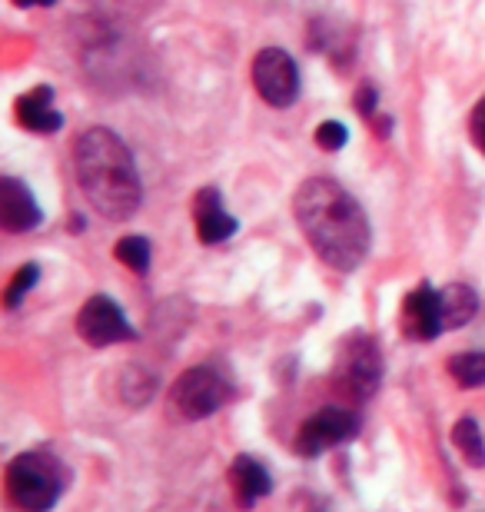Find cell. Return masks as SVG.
Segmentation results:
<instances>
[{
	"mask_svg": "<svg viewBox=\"0 0 485 512\" xmlns=\"http://www.w3.org/2000/svg\"><path fill=\"white\" fill-rule=\"evenodd\" d=\"M356 433H359V416L356 413L339 409V406H326L299 426L293 446H296L299 456L313 459V456L329 453V449L339 446V443H346V439H353Z\"/></svg>",
	"mask_w": 485,
	"mask_h": 512,
	"instance_id": "52a82bcc",
	"label": "cell"
},
{
	"mask_svg": "<svg viewBox=\"0 0 485 512\" xmlns=\"http://www.w3.org/2000/svg\"><path fill=\"white\" fill-rule=\"evenodd\" d=\"M17 7H50V4H57V0H14Z\"/></svg>",
	"mask_w": 485,
	"mask_h": 512,
	"instance_id": "7402d4cb",
	"label": "cell"
},
{
	"mask_svg": "<svg viewBox=\"0 0 485 512\" xmlns=\"http://www.w3.org/2000/svg\"><path fill=\"white\" fill-rule=\"evenodd\" d=\"M233 386L226 383V376L213 366H193L180 376L170 389V413L177 419H206L230 403Z\"/></svg>",
	"mask_w": 485,
	"mask_h": 512,
	"instance_id": "277c9868",
	"label": "cell"
},
{
	"mask_svg": "<svg viewBox=\"0 0 485 512\" xmlns=\"http://www.w3.org/2000/svg\"><path fill=\"white\" fill-rule=\"evenodd\" d=\"M439 306H442V323L446 330H459L466 326L479 310V296L472 293L466 283H449L446 290H439Z\"/></svg>",
	"mask_w": 485,
	"mask_h": 512,
	"instance_id": "5bb4252c",
	"label": "cell"
},
{
	"mask_svg": "<svg viewBox=\"0 0 485 512\" xmlns=\"http://www.w3.org/2000/svg\"><path fill=\"white\" fill-rule=\"evenodd\" d=\"M299 230L319 260L339 273L356 270L369 253V220L353 193H346L336 180L309 177L296 190L293 200Z\"/></svg>",
	"mask_w": 485,
	"mask_h": 512,
	"instance_id": "6da1fadb",
	"label": "cell"
},
{
	"mask_svg": "<svg viewBox=\"0 0 485 512\" xmlns=\"http://www.w3.org/2000/svg\"><path fill=\"white\" fill-rule=\"evenodd\" d=\"M193 223H196V237L203 243H223L236 233V217H230L226 203L216 187H203L193 200Z\"/></svg>",
	"mask_w": 485,
	"mask_h": 512,
	"instance_id": "8fae6325",
	"label": "cell"
},
{
	"mask_svg": "<svg viewBox=\"0 0 485 512\" xmlns=\"http://www.w3.org/2000/svg\"><path fill=\"white\" fill-rule=\"evenodd\" d=\"M356 107H359V114H363L369 120V127L379 120V100H376V90L373 87H359V94H356Z\"/></svg>",
	"mask_w": 485,
	"mask_h": 512,
	"instance_id": "ffe728a7",
	"label": "cell"
},
{
	"mask_svg": "<svg viewBox=\"0 0 485 512\" xmlns=\"http://www.w3.org/2000/svg\"><path fill=\"white\" fill-rule=\"evenodd\" d=\"M253 84L270 107H293L299 97V67L283 47H266L253 60Z\"/></svg>",
	"mask_w": 485,
	"mask_h": 512,
	"instance_id": "8992f818",
	"label": "cell"
},
{
	"mask_svg": "<svg viewBox=\"0 0 485 512\" xmlns=\"http://www.w3.org/2000/svg\"><path fill=\"white\" fill-rule=\"evenodd\" d=\"M469 130H472V143L485 153V97L472 110V120H469Z\"/></svg>",
	"mask_w": 485,
	"mask_h": 512,
	"instance_id": "44dd1931",
	"label": "cell"
},
{
	"mask_svg": "<svg viewBox=\"0 0 485 512\" xmlns=\"http://www.w3.org/2000/svg\"><path fill=\"white\" fill-rule=\"evenodd\" d=\"M449 373L462 389L485 386V353H459L449 360Z\"/></svg>",
	"mask_w": 485,
	"mask_h": 512,
	"instance_id": "2e32d148",
	"label": "cell"
},
{
	"mask_svg": "<svg viewBox=\"0 0 485 512\" xmlns=\"http://www.w3.org/2000/svg\"><path fill=\"white\" fill-rule=\"evenodd\" d=\"M452 443L459 446V453L466 456L469 466L482 469L485 466V439H482V429L472 416H462L456 426H452Z\"/></svg>",
	"mask_w": 485,
	"mask_h": 512,
	"instance_id": "9a60e30c",
	"label": "cell"
},
{
	"mask_svg": "<svg viewBox=\"0 0 485 512\" xmlns=\"http://www.w3.org/2000/svg\"><path fill=\"white\" fill-rule=\"evenodd\" d=\"M74 170L87 203L107 220H127L140 210L143 187L130 147L107 127H90L74 143Z\"/></svg>",
	"mask_w": 485,
	"mask_h": 512,
	"instance_id": "7a4b0ae2",
	"label": "cell"
},
{
	"mask_svg": "<svg viewBox=\"0 0 485 512\" xmlns=\"http://www.w3.org/2000/svg\"><path fill=\"white\" fill-rule=\"evenodd\" d=\"M67 489V469L50 453H20L7 466V496L24 512H47Z\"/></svg>",
	"mask_w": 485,
	"mask_h": 512,
	"instance_id": "3957f363",
	"label": "cell"
},
{
	"mask_svg": "<svg viewBox=\"0 0 485 512\" xmlns=\"http://www.w3.org/2000/svg\"><path fill=\"white\" fill-rule=\"evenodd\" d=\"M113 253H117V260L133 273H147L150 270V243L143 237H123Z\"/></svg>",
	"mask_w": 485,
	"mask_h": 512,
	"instance_id": "e0dca14e",
	"label": "cell"
},
{
	"mask_svg": "<svg viewBox=\"0 0 485 512\" xmlns=\"http://www.w3.org/2000/svg\"><path fill=\"white\" fill-rule=\"evenodd\" d=\"M40 220H44V213H40L34 193L14 177L0 180V227L10 233H27L37 230Z\"/></svg>",
	"mask_w": 485,
	"mask_h": 512,
	"instance_id": "30bf717a",
	"label": "cell"
},
{
	"mask_svg": "<svg viewBox=\"0 0 485 512\" xmlns=\"http://www.w3.org/2000/svg\"><path fill=\"white\" fill-rule=\"evenodd\" d=\"M446 330L442 323V306H439V290H432L429 283L416 286L406 303H402V333L409 340H419V343H429Z\"/></svg>",
	"mask_w": 485,
	"mask_h": 512,
	"instance_id": "9c48e42d",
	"label": "cell"
},
{
	"mask_svg": "<svg viewBox=\"0 0 485 512\" xmlns=\"http://www.w3.org/2000/svg\"><path fill=\"white\" fill-rule=\"evenodd\" d=\"M383 380V356L379 346L363 333H353L339 350L336 360V383L353 399H369Z\"/></svg>",
	"mask_w": 485,
	"mask_h": 512,
	"instance_id": "5b68a950",
	"label": "cell"
},
{
	"mask_svg": "<svg viewBox=\"0 0 485 512\" xmlns=\"http://www.w3.org/2000/svg\"><path fill=\"white\" fill-rule=\"evenodd\" d=\"M77 333L84 336L90 346H113L137 340V330L127 323V316L110 296H90L84 310L77 313Z\"/></svg>",
	"mask_w": 485,
	"mask_h": 512,
	"instance_id": "ba28073f",
	"label": "cell"
},
{
	"mask_svg": "<svg viewBox=\"0 0 485 512\" xmlns=\"http://www.w3.org/2000/svg\"><path fill=\"white\" fill-rule=\"evenodd\" d=\"M230 483H233V493H236V506L240 509H253L260 503L263 496H270V473L266 466L256 463L253 456H236L233 466H230Z\"/></svg>",
	"mask_w": 485,
	"mask_h": 512,
	"instance_id": "4fadbf2b",
	"label": "cell"
},
{
	"mask_svg": "<svg viewBox=\"0 0 485 512\" xmlns=\"http://www.w3.org/2000/svg\"><path fill=\"white\" fill-rule=\"evenodd\" d=\"M346 140H349L346 124H339V120H326V124H319V130H316V143H319L323 150H339V147H346Z\"/></svg>",
	"mask_w": 485,
	"mask_h": 512,
	"instance_id": "d6986e66",
	"label": "cell"
},
{
	"mask_svg": "<svg viewBox=\"0 0 485 512\" xmlns=\"http://www.w3.org/2000/svg\"><path fill=\"white\" fill-rule=\"evenodd\" d=\"M17 120L20 127L30 133H57L64 127V117L54 110V90L50 87H34L17 100Z\"/></svg>",
	"mask_w": 485,
	"mask_h": 512,
	"instance_id": "7c38bea8",
	"label": "cell"
},
{
	"mask_svg": "<svg viewBox=\"0 0 485 512\" xmlns=\"http://www.w3.org/2000/svg\"><path fill=\"white\" fill-rule=\"evenodd\" d=\"M37 280H40V266L37 263L20 266V270L14 273V280H10V286H7V296H4L7 310H17V303L24 300L30 290H34Z\"/></svg>",
	"mask_w": 485,
	"mask_h": 512,
	"instance_id": "ac0fdd59",
	"label": "cell"
}]
</instances>
